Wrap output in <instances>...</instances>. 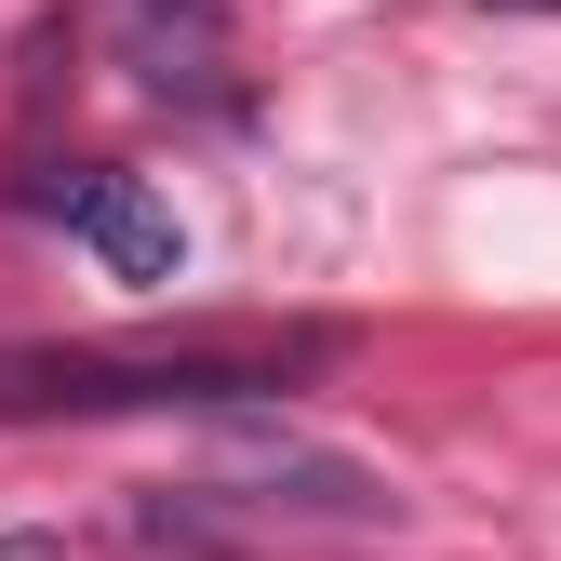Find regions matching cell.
Instances as JSON below:
<instances>
[{
  "label": "cell",
  "mask_w": 561,
  "mask_h": 561,
  "mask_svg": "<svg viewBox=\"0 0 561 561\" xmlns=\"http://www.w3.org/2000/svg\"><path fill=\"white\" fill-rule=\"evenodd\" d=\"M334 362V334H215V347H0V414H241Z\"/></svg>",
  "instance_id": "obj_1"
},
{
  "label": "cell",
  "mask_w": 561,
  "mask_h": 561,
  "mask_svg": "<svg viewBox=\"0 0 561 561\" xmlns=\"http://www.w3.org/2000/svg\"><path fill=\"white\" fill-rule=\"evenodd\" d=\"M41 201L67 215V241H81L107 280H134V295H174V280H187V228H174L134 174H54Z\"/></svg>",
  "instance_id": "obj_2"
},
{
  "label": "cell",
  "mask_w": 561,
  "mask_h": 561,
  "mask_svg": "<svg viewBox=\"0 0 561 561\" xmlns=\"http://www.w3.org/2000/svg\"><path fill=\"white\" fill-rule=\"evenodd\" d=\"M107 27L148 94H215V67H228V0H107Z\"/></svg>",
  "instance_id": "obj_3"
}]
</instances>
